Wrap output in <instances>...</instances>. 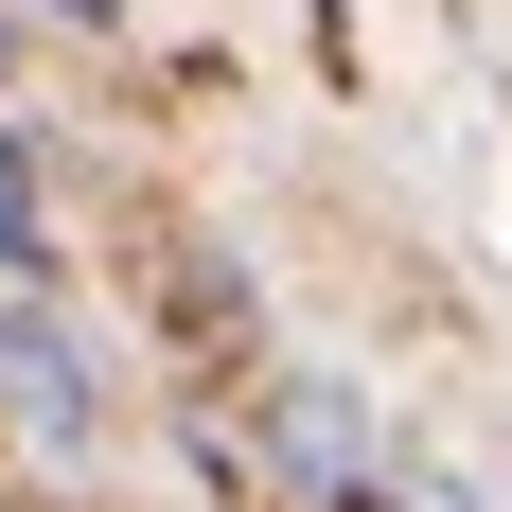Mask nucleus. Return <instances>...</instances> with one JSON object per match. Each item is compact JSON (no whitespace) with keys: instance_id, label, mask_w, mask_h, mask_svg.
Wrapping results in <instances>:
<instances>
[{"instance_id":"nucleus-1","label":"nucleus","mask_w":512,"mask_h":512,"mask_svg":"<svg viewBox=\"0 0 512 512\" xmlns=\"http://www.w3.org/2000/svg\"><path fill=\"white\" fill-rule=\"evenodd\" d=\"M230 407H248L265 495H301V512H354V495H371V460H389V424H371V371H336V354H265Z\"/></svg>"},{"instance_id":"nucleus-2","label":"nucleus","mask_w":512,"mask_h":512,"mask_svg":"<svg viewBox=\"0 0 512 512\" xmlns=\"http://www.w3.org/2000/svg\"><path fill=\"white\" fill-rule=\"evenodd\" d=\"M159 354L195 371L212 407L265 371V283H248V248H212V230H177V248H159Z\"/></svg>"},{"instance_id":"nucleus-3","label":"nucleus","mask_w":512,"mask_h":512,"mask_svg":"<svg viewBox=\"0 0 512 512\" xmlns=\"http://www.w3.org/2000/svg\"><path fill=\"white\" fill-rule=\"evenodd\" d=\"M0 424H18L36 460H89V442H106V371H89V336H71L36 283L0 301Z\"/></svg>"},{"instance_id":"nucleus-4","label":"nucleus","mask_w":512,"mask_h":512,"mask_svg":"<svg viewBox=\"0 0 512 512\" xmlns=\"http://www.w3.org/2000/svg\"><path fill=\"white\" fill-rule=\"evenodd\" d=\"M354 512H512V495H495V477L460 460V442H389V460H371V495H354Z\"/></svg>"},{"instance_id":"nucleus-5","label":"nucleus","mask_w":512,"mask_h":512,"mask_svg":"<svg viewBox=\"0 0 512 512\" xmlns=\"http://www.w3.org/2000/svg\"><path fill=\"white\" fill-rule=\"evenodd\" d=\"M0 283H53V212H36V142L0 124Z\"/></svg>"},{"instance_id":"nucleus-6","label":"nucleus","mask_w":512,"mask_h":512,"mask_svg":"<svg viewBox=\"0 0 512 512\" xmlns=\"http://www.w3.org/2000/svg\"><path fill=\"white\" fill-rule=\"evenodd\" d=\"M53 18H71V36H106V18H124V0H53Z\"/></svg>"}]
</instances>
